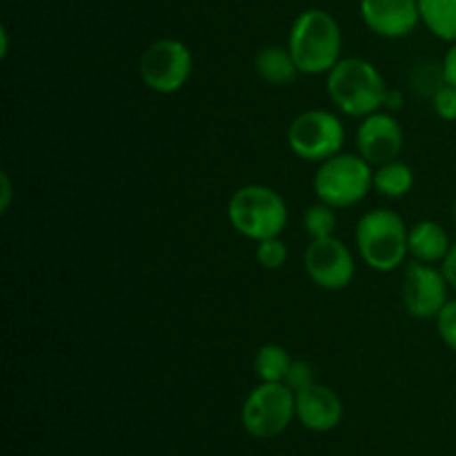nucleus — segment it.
Returning <instances> with one entry per match:
<instances>
[{
	"label": "nucleus",
	"mask_w": 456,
	"mask_h": 456,
	"mask_svg": "<svg viewBox=\"0 0 456 456\" xmlns=\"http://www.w3.org/2000/svg\"><path fill=\"white\" fill-rule=\"evenodd\" d=\"M288 49L301 74H328L341 61L343 34L337 18L323 9L298 13L289 29Z\"/></svg>",
	"instance_id": "1"
},
{
	"label": "nucleus",
	"mask_w": 456,
	"mask_h": 456,
	"mask_svg": "<svg viewBox=\"0 0 456 456\" xmlns=\"http://www.w3.org/2000/svg\"><path fill=\"white\" fill-rule=\"evenodd\" d=\"M441 272H444L445 281H448V285L452 289H456V243L450 248L448 256L444 258V263H441Z\"/></svg>",
	"instance_id": "24"
},
{
	"label": "nucleus",
	"mask_w": 456,
	"mask_h": 456,
	"mask_svg": "<svg viewBox=\"0 0 456 456\" xmlns=\"http://www.w3.org/2000/svg\"><path fill=\"white\" fill-rule=\"evenodd\" d=\"M403 94L399 92V89H387V96H386V102H383V107H386L387 111H392V114H395V111H399L401 107H403Z\"/></svg>",
	"instance_id": "27"
},
{
	"label": "nucleus",
	"mask_w": 456,
	"mask_h": 456,
	"mask_svg": "<svg viewBox=\"0 0 456 456\" xmlns=\"http://www.w3.org/2000/svg\"><path fill=\"white\" fill-rule=\"evenodd\" d=\"M283 383H285V386H288L292 392L305 390V387H310L312 383H316V379H314V368H312V363H307V361L294 359L292 365H289L288 377H285Z\"/></svg>",
	"instance_id": "23"
},
{
	"label": "nucleus",
	"mask_w": 456,
	"mask_h": 456,
	"mask_svg": "<svg viewBox=\"0 0 456 456\" xmlns=\"http://www.w3.org/2000/svg\"><path fill=\"white\" fill-rule=\"evenodd\" d=\"M254 67H256V74L261 76L265 83L274 85V87H283V85L294 83L297 76L301 74L297 62H294L292 53H289V49L281 47V45L263 47L261 52L256 53Z\"/></svg>",
	"instance_id": "15"
},
{
	"label": "nucleus",
	"mask_w": 456,
	"mask_h": 456,
	"mask_svg": "<svg viewBox=\"0 0 456 456\" xmlns=\"http://www.w3.org/2000/svg\"><path fill=\"white\" fill-rule=\"evenodd\" d=\"M328 96L346 116L365 118L383 107L387 96L381 71L365 58H341L328 71Z\"/></svg>",
	"instance_id": "2"
},
{
	"label": "nucleus",
	"mask_w": 456,
	"mask_h": 456,
	"mask_svg": "<svg viewBox=\"0 0 456 456\" xmlns=\"http://www.w3.org/2000/svg\"><path fill=\"white\" fill-rule=\"evenodd\" d=\"M288 216L283 196L267 185L240 187L227 203V218L232 227L240 236L256 243L283 234Z\"/></svg>",
	"instance_id": "3"
},
{
	"label": "nucleus",
	"mask_w": 456,
	"mask_h": 456,
	"mask_svg": "<svg viewBox=\"0 0 456 456\" xmlns=\"http://www.w3.org/2000/svg\"><path fill=\"white\" fill-rule=\"evenodd\" d=\"M297 417V392L285 383H263L254 387L240 410V423L254 439H276Z\"/></svg>",
	"instance_id": "6"
},
{
	"label": "nucleus",
	"mask_w": 456,
	"mask_h": 456,
	"mask_svg": "<svg viewBox=\"0 0 456 456\" xmlns=\"http://www.w3.org/2000/svg\"><path fill=\"white\" fill-rule=\"evenodd\" d=\"M448 288L444 272L436 270L430 263L412 261L405 265L401 298H403L405 310L414 319H436L441 307L450 301Z\"/></svg>",
	"instance_id": "9"
},
{
	"label": "nucleus",
	"mask_w": 456,
	"mask_h": 456,
	"mask_svg": "<svg viewBox=\"0 0 456 456\" xmlns=\"http://www.w3.org/2000/svg\"><path fill=\"white\" fill-rule=\"evenodd\" d=\"M450 248V236L445 227L436 221H419L412 225L408 236V249L412 254L414 261L421 263H444L448 256Z\"/></svg>",
	"instance_id": "14"
},
{
	"label": "nucleus",
	"mask_w": 456,
	"mask_h": 456,
	"mask_svg": "<svg viewBox=\"0 0 456 456\" xmlns=\"http://www.w3.org/2000/svg\"><path fill=\"white\" fill-rule=\"evenodd\" d=\"M303 263H305V272L314 281V285L330 289V292L347 288L356 272V263L350 248L334 236L312 239Z\"/></svg>",
	"instance_id": "10"
},
{
	"label": "nucleus",
	"mask_w": 456,
	"mask_h": 456,
	"mask_svg": "<svg viewBox=\"0 0 456 456\" xmlns=\"http://www.w3.org/2000/svg\"><path fill=\"white\" fill-rule=\"evenodd\" d=\"M454 223H456V203H454Z\"/></svg>",
	"instance_id": "29"
},
{
	"label": "nucleus",
	"mask_w": 456,
	"mask_h": 456,
	"mask_svg": "<svg viewBox=\"0 0 456 456\" xmlns=\"http://www.w3.org/2000/svg\"><path fill=\"white\" fill-rule=\"evenodd\" d=\"M421 22L445 43H456V0H419Z\"/></svg>",
	"instance_id": "16"
},
{
	"label": "nucleus",
	"mask_w": 456,
	"mask_h": 456,
	"mask_svg": "<svg viewBox=\"0 0 456 456\" xmlns=\"http://www.w3.org/2000/svg\"><path fill=\"white\" fill-rule=\"evenodd\" d=\"M432 110L441 120L454 123L456 120V87L444 83L435 94H432Z\"/></svg>",
	"instance_id": "22"
},
{
	"label": "nucleus",
	"mask_w": 456,
	"mask_h": 456,
	"mask_svg": "<svg viewBox=\"0 0 456 456\" xmlns=\"http://www.w3.org/2000/svg\"><path fill=\"white\" fill-rule=\"evenodd\" d=\"M194 58L185 43L176 38H159L142 52L138 74L142 85L156 94H174L185 87L191 76Z\"/></svg>",
	"instance_id": "8"
},
{
	"label": "nucleus",
	"mask_w": 456,
	"mask_h": 456,
	"mask_svg": "<svg viewBox=\"0 0 456 456\" xmlns=\"http://www.w3.org/2000/svg\"><path fill=\"white\" fill-rule=\"evenodd\" d=\"M303 227L310 234V239H330L337 230V214L334 208L325 203H314L307 208L305 216H303Z\"/></svg>",
	"instance_id": "19"
},
{
	"label": "nucleus",
	"mask_w": 456,
	"mask_h": 456,
	"mask_svg": "<svg viewBox=\"0 0 456 456\" xmlns=\"http://www.w3.org/2000/svg\"><path fill=\"white\" fill-rule=\"evenodd\" d=\"M314 194L321 203L334 209L359 205L374 187L372 165L356 154H341L319 163L314 174Z\"/></svg>",
	"instance_id": "5"
},
{
	"label": "nucleus",
	"mask_w": 456,
	"mask_h": 456,
	"mask_svg": "<svg viewBox=\"0 0 456 456\" xmlns=\"http://www.w3.org/2000/svg\"><path fill=\"white\" fill-rule=\"evenodd\" d=\"M0 185H3V191H0V212H7L9 205H12V196H13L12 178H9L7 172L0 174Z\"/></svg>",
	"instance_id": "26"
},
{
	"label": "nucleus",
	"mask_w": 456,
	"mask_h": 456,
	"mask_svg": "<svg viewBox=\"0 0 456 456\" xmlns=\"http://www.w3.org/2000/svg\"><path fill=\"white\" fill-rule=\"evenodd\" d=\"M346 127L337 114L328 110H307L288 127V145L298 159L323 163L341 151Z\"/></svg>",
	"instance_id": "7"
},
{
	"label": "nucleus",
	"mask_w": 456,
	"mask_h": 456,
	"mask_svg": "<svg viewBox=\"0 0 456 456\" xmlns=\"http://www.w3.org/2000/svg\"><path fill=\"white\" fill-rule=\"evenodd\" d=\"M356 147L370 165H386L396 160L403 150V129L392 114L374 111L365 116L356 132Z\"/></svg>",
	"instance_id": "11"
},
{
	"label": "nucleus",
	"mask_w": 456,
	"mask_h": 456,
	"mask_svg": "<svg viewBox=\"0 0 456 456\" xmlns=\"http://www.w3.org/2000/svg\"><path fill=\"white\" fill-rule=\"evenodd\" d=\"M436 332L441 341L456 352V298H450L436 314Z\"/></svg>",
	"instance_id": "21"
},
{
	"label": "nucleus",
	"mask_w": 456,
	"mask_h": 456,
	"mask_svg": "<svg viewBox=\"0 0 456 456\" xmlns=\"http://www.w3.org/2000/svg\"><path fill=\"white\" fill-rule=\"evenodd\" d=\"M256 261L258 265L265 270H279L288 261V248L279 236L274 239H265L256 245Z\"/></svg>",
	"instance_id": "20"
},
{
	"label": "nucleus",
	"mask_w": 456,
	"mask_h": 456,
	"mask_svg": "<svg viewBox=\"0 0 456 456\" xmlns=\"http://www.w3.org/2000/svg\"><path fill=\"white\" fill-rule=\"evenodd\" d=\"M408 236L403 218L386 208L363 214L354 232L361 258L377 272H392L405 261L410 254Z\"/></svg>",
	"instance_id": "4"
},
{
	"label": "nucleus",
	"mask_w": 456,
	"mask_h": 456,
	"mask_svg": "<svg viewBox=\"0 0 456 456\" xmlns=\"http://www.w3.org/2000/svg\"><path fill=\"white\" fill-rule=\"evenodd\" d=\"M297 419L312 432H330L341 423L343 401L332 387L312 383L297 392Z\"/></svg>",
	"instance_id": "13"
},
{
	"label": "nucleus",
	"mask_w": 456,
	"mask_h": 456,
	"mask_svg": "<svg viewBox=\"0 0 456 456\" xmlns=\"http://www.w3.org/2000/svg\"><path fill=\"white\" fill-rule=\"evenodd\" d=\"M441 69H444L445 83L454 85L456 87V43H452V47H450L448 53H445Z\"/></svg>",
	"instance_id": "25"
},
{
	"label": "nucleus",
	"mask_w": 456,
	"mask_h": 456,
	"mask_svg": "<svg viewBox=\"0 0 456 456\" xmlns=\"http://www.w3.org/2000/svg\"><path fill=\"white\" fill-rule=\"evenodd\" d=\"M361 18L381 38H405L417 29L419 0H361Z\"/></svg>",
	"instance_id": "12"
},
{
	"label": "nucleus",
	"mask_w": 456,
	"mask_h": 456,
	"mask_svg": "<svg viewBox=\"0 0 456 456\" xmlns=\"http://www.w3.org/2000/svg\"><path fill=\"white\" fill-rule=\"evenodd\" d=\"M414 185V172L410 165L401 160H390L386 165H379L374 172V190L387 199H403Z\"/></svg>",
	"instance_id": "17"
},
{
	"label": "nucleus",
	"mask_w": 456,
	"mask_h": 456,
	"mask_svg": "<svg viewBox=\"0 0 456 456\" xmlns=\"http://www.w3.org/2000/svg\"><path fill=\"white\" fill-rule=\"evenodd\" d=\"M0 43H3V45H0V56H7V52H9V36H7V29H4V27H3V29H0Z\"/></svg>",
	"instance_id": "28"
},
{
	"label": "nucleus",
	"mask_w": 456,
	"mask_h": 456,
	"mask_svg": "<svg viewBox=\"0 0 456 456\" xmlns=\"http://www.w3.org/2000/svg\"><path fill=\"white\" fill-rule=\"evenodd\" d=\"M292 356L279 343H267L254 356V372L263 383H283L292 365Z\"/></svg>",
	"instance_id": "18"
}]
</instances>
